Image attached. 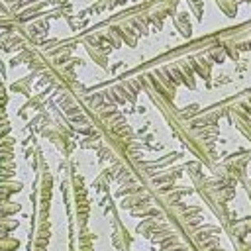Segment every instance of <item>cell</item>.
I'll list each match as a JSON object with an SVG mask.
<instances>
[{
	"label": "cell",
	"mask_w": 251,
	"mask_h": 251,
	"mask_svg": "<svg viewBox=\"0 0 251 251\" xmlns=\"http://www.w3.org/2000/svg\"><path fill=\"white\" fill-rule=\"evenodd\" d=\"M235 249L237 251H251V245L247 241H243L241 237H235Z\"/></svg>",
	"instance_id": "cell-1"
}]
</instances>
